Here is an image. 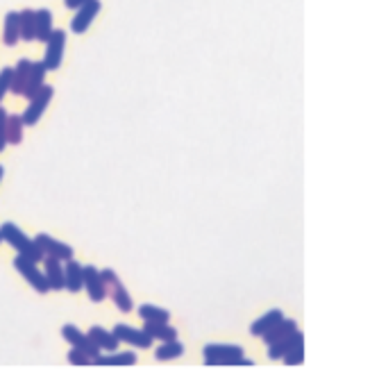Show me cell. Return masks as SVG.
I'll return each mask as SVG.
<instances>
[{
  "label": "cell",
  "instance_id": "24",
  "mask_svg": "<svg viewBox=\"0 0 388 370\" xmlns=\"http://www.w3.org/2000/svg\"><path fill=\"white\" fill-rule=\"evenodd\" d=\"M53 34V12L37 10V41H48Z\"/></svg>",
  "mask_w": 388,
  "mask_h": 370
},
{
  "label": "cell",
  "instance_id": "7",
  "mask_svg": "<svg viewBox=\"0 0 388 370\" xmlns=\"http://www.w3.org/2000/svg\"><path fill=\"white\" fill-rule=\"evenodd\" d=\"M116 334V339L120 343H127V346H134L139 350H148L152 346V337L145 330H136V327H129L125 323H118L114 325V330H111Z\"/></svg>",
  "mask_w": 388,
  "mask_h": 370
},
{
  "label": "cell",
  "instance_id": "16",
  "mask_svg": "<svg viewBox=\"0 0 388 370\" xmlns=\"http://www.w3.org/2000/svg\"><path fill=\"white\" fill-rule=\"evenodd\" d=\"M30 71H32V62L30 59H19V64L12 68V93L16 96H23L25 87H28L30 80Z\"/></svg>",
  "mask_w": 388,
  "mask_h": 370
},
{
  "label": "cell",
  "instance_id": "5",
  "mask_svg": "<svg viewBox=\"0 0 388 370\" xmlns=\"http://www.w3.org/2000/svg\"><path fill=\"white\" fill-rule=\"evenodd\" d=\"M55 96V87H50V84H43V87L37 91V96L30 98V105L25 107L23 111V123L25 125H37L43 111H46V107L50 105V100H53Z\"/></svg>",
  "mask_w": 388,
  "mask_h": 370
},
{
  "label": "cell",
  "instance_id": "13",
  "mask_svg": "<svg viewBox=\"0 0 388 370\" xmlns=\"http://www.w3.org/2000/svg\"><path fill=\"white\" fill-rule=\"evenodd\" d=\"M64 282H66V291L71 293H80L84 289V266L77 264L75 259L64 262Z\"/></svg>",
  "mask_w": 388,
  "mask_h": 370
},
{
  "label": "cell",
  "instance_id": "22",
  "mask_svg": "<svg viewBox=\"0 0 388 370\" xmlns=\"http://www.w3.org/2000/svg\"><path fill=\"white\" fill-rule=\"evenodd\" d=\"M19 14H21V39L23 41H34L37 39V12L23 10Z\"/></svg>",
  "mask_w": 388,
  "mask_h": 370
},
{
  "label": "cell",
  "instance_id": "19",
  "mask_svg": "<svg viewBox=\"0 0 388 370\" xmlns=\"http://www.w3.org/2000/svg\"><path fill=\"white\" fill-rule=\"evenodd\" d=\"M282 318H284V314L280 312V309H275V312H268V314H264L261 318H257V321L252 323V327H250V332H252L254 337H264V334H268L273 327L282 321Z\"/></svg>",
  "mask_w": 388,
  "mask_h": 370
},
{
  "label": "cell",
  "instance_id": "17",
  "mask_svg": "<svg viewBox=\"0 0 388 370\" xmlns=\"http://www.w3.org/2000/svg\"><path fill=\"white\" fill-rule=\"evenodd\" d=\"M46 73H48V68L43 62H32V71H30V80H28V87H25L23 91V96L25 98H34L37 96V91L46 84Z\"/></svg>",
  "mask_w": 388,
  "mask_h": 370
},
{
  "label": "cell",
  "instance_id": "27",
  "mask_svg": "<svg viewBox=\"0 0 388 370\" xmlns=\"http://www.w3.org/2000/svg\"><path fill=\"white\" fill-rule=\"evenodd\" d=\"M10 89H12V68L5 66L3 71H0V102L10 93Z\"/></svg>",
  "mask_w": 388,
  "mask_h": 370
},
{
  "label": "cell",
  "instance_id": "12",
  "mask_svg": "<svg viewBox=\"0 0 388 370\" xmlns=\"http://www.w3.org/2000/svg\"><path fill=\"white\" fill-rule=\"evenodd\" d=\"M43 275H46V282L50 291H62L66 287L64 282V264L57 257H46V266H43Z\"/></svg>",
  "mask_w": 388,
  "mask_h": 370
},
{
  "label": "cell",
  "instance_id": "3",
  "mask_svg": "<svg viewBox=\"0 0 388 370\" xmlns=\"http://www.w3.org/2000/svg\"><path fill=\"white\" fill-rule=\"evenodd\" d=\"M102 273V280H105V287H107V296L114 300V305L118 307V312H123V314H129L134 309V303H132V298H129L127 293V289H125V284L120 282V278L116 275V271H111V268H105V271H100Z\"/></svg>",
  "mask_w": 388,
  "mask_h": 370
},
{
  "label": "cell",
  "instance_id": "4",
  "mask_svg": "<svg viewBox=\"0 0 388 370\" xmlns=\"http://www.w3.org/2000/svg\"><path fill=\"white\" fill-rule=\"evenodd\" d=\"M14 268L23 275V280L28 282L30 287H32L34 291H37V293L46 296L48 291H50L48 282H46V275H43V271H37V262L25 259V257L16 255V257H14Z\"/></svg>",
  "mask_w": 388,
  "mask_h": 370
},
{
  "label": "cell",
  "instance_id": "23",
  "mask_svg": "<svg viewBox=\"0 0 388 370\" xmlns=\"http://www.w3.org/2000/svg\"><path fill=\"white\" fill-rule=\"evenodd\" d=\"M139 316L145 323H168L170 321V312H166V309L157 305H141Z\"/></svg>",
  "mask_w": 388,
  "mask_h": 370
},
{
  "label": "cell",
  "instance_id": "11",
  "mask_svg": "<svg viewBox=\"0 0 388 370\" xmlns=\"http://www.w3.org/2000/svg\"><path fill=\"white\" fill-rule=\"evenodd\" d=\"M100 0H89L86 5H82L80 10H77V14L71 19V30L73 34H82L89 30V25L93 23V19L98 16L100 12Z\"/></svg>",
  "mask_w": 388,
  "mask_h": 370
},
{
  "label": "cell",
  "instance_id": "1",
  "mask_svg": "<svg viewBox=\"0 0 388 370\" xmlns=\"http://www.w3.org/2000/svg\"><path fill=\"white\" fill-rule=\"evenodd\" d=\"M0 234H3V241H7V243L14 248L16 255H21V257H25V259H32L37 264L41 259H46V255H43V250L39 248L37 241L30 239L19 225H14V223H3Z\"/></svg>",
  "mask_w": 388,
  "mask_h": 370
},
{
  "label": "cell",
  "instance_id": "18",
  "mask_svg": "<svg viewBox=\"0 0 388 370\" xmlns=\"http://www.w3.org/2000/svg\"><path fill=\"white\" fill-rule=\"evenodd\" d=\"M21 39V14L19 12H10L5 16V32H3V41L5 46H16Z\"/></svg>",
  "mask_w": 388,
  "mask_h": 370
},
{
  "label": "cell",
  "instance_id": "30",
  "mask_svg": "<svg viewBox=\"0 0 388 370\" xmlns=\"http://www.w3.org/2000/svg\"><path fill=\"white\" fill-rule=\"evenodd\" d=\"M3 175H5V168H3V166H0V179H3Z\"/></svg>",
  "mask_w": 388,
  "mask_h": 370
},
{
  "label": "cell",
  "instance_id": "10",
  "mask_svg": "<svg viewBox=\"0 0 388 370\" xmlns=\"http://www.w3.org/2000/svg\"><path fill=\"white\" fill-rule=\"evenodd\" d=\"M34 241L39 243V248L46 257H57V259H62V262L73 259V248L68 243H64V241H57L50 234H37Z\"/></svg>",
  "mask_w": 388,
  "mask_h": 370
},
{
  "label": "cell",
  "instance_id": "14",
  "mask_svg": "<svg viewBox=\"0 0 388 370\" xmlns=\"http://www.w3.org/2000/svg\"><path fill=\"white\" fill-rule=\"evenodd\" d=\"M136 355L132 350L127 352H107V355H100L93 359V366H109V368H120V366H134Z\"/></svg>",
  "mask_w": 388,
  "mask_h": 370
},
{
  "label": "cell",
  "instance_id": "25",
  "mask_svg": "<svg viewBox=\"0 0 388 370\" xmlns=\"http://www.w3.org/2000/svg\"><path fill=\"white\" fill-rule=\"evenodd\" d=\"M23 116L19 114H10V118H7V143H14L19 145L23 141Z\"/></svg>",
  "mask_w": 388,
  "mask_h": 370
},
{
  "label": "cell",
  "instance_id": "21",
  "mask_svg": "<svg viewBox=\"0 0 388 370\" xmlns=\"http://www.w3.org/2000/svg\"><path fill=\"white\" fill-rule=\"evenodd\" d=\"M143 330L150 334L152 341H172V339H177V330H175V327H170L168 323H145Z\"/></svg>",
  "mask_w": 388,
  "mask_h": 370
},
{
  "label": "cell",
  "instance_id": "2",
  "mask_svg": "<svg viewBox=\"0 0 388 370\" xmlns=\"http://www.w3.org/2000/svg\"><path fill=\"white\" fill-rule=\"evenodd\" d=\"M207 366H252V361L245 359L243 348L232 343H209L202 350Z\"/></svg>",
  "mask_w": 388,
  "mask_h": 370
},
{
  "label": "cell",
  "instance_id": "20",
  "mask_svg": "<svg viewBox=\"0 0 388 370\" xmlns=\"http://www.w3.org/2000/svg\"><path fill=\"white\" fill-rule=\"evenodd\" d=\"M182 355H184V346L177 339L161 341V346L154 350V359H157V361H172V359L182 357Z\"/></svg>",
  "mask_w": 388,
  "mask_h": 370
},
{
  "label": "cell",
  "instance_id": "31",
  "mask_svg": "<svg viewBox=\"0 0 388 370\" xmlns=\"http://www.w3.org/2000/svg\"><path fill=\"white\" fill-rule=\"evenodd\" d=\"M0 241H3V234H0Z\"/></svg>",
  "mask_w": 388,
  "mask_h": 370
},
{
  "label": "cell",
  "instance_id": "8",
  "mask_svg": "<svg viewBox=\"0 0 388 370\" xmlns=\"http://www.w3.org/2000/svg\"><path fill=\"white\" fill-rule=\"evenodd\" d=\"M84 291L91 303H102L107 298L105 280H102V273L96 266H84Z\"/></svg>",
  "mask_w": 388,
  "mask_h": 370
},
{
  "label": "cell",
  "instance_id": "15",
  "mask_svg": "<svg viewBox=\"0 0 388 370\" xmlns=\"http://www.w3.org/2000/svg\"><path fill=\"white\" fill-rule=\"evenodd\" d=\"M91 337V341L96 343V346L102 350V352H116L118 350V339H116V334L114 332H107L105 327H100V325H91L89 327V332H86Z\"/></svg>",
  "mask_w": 388,
  "mask_h": 370
},
{
  "label": "cell",
  "instance_id": "28",
  "mask_svg": "<svg viewBox=\"0 0 388 370\" xmlns=\"http://www.w3.org/2000/svg\"><path fill=\"white\" fill-rule=\"evenodd\" d=\"M7 118L10 114L5 111V107H0V152L7 148Z\"/></svg>",
  "mask_w": 388,
  "mask_h": 370
},
{
  "label": "cell",
  "instance_id": "29",
  "mask_svg": "<svg viewBox=\"0 0 388 370\" xmlns=\"http://www.w3.org/2000/svg\"><path fill=\"white\" fill-rule=\"evenodd\" d=\"M86 3H89V0H64V5L68 7V10H80V7Z\"/></svg>",
  "mask_w": 388,
  "mask_h": 370
},
{
  "label": "cell",
  "instance_id": "6",
  "mask_svg": "<svg viewBox=\"0 0 388 370\" xmlns=\"http://www.w3.org/2000/svg\"><path fill=\"white\" fill-rule=\"evenodd\" d=\"M64 48H66V32L53 30V34H50L46 41V57H43V64H46L48 71H57V68L62 66Z\"/></svg>",
  "mask_w": 388,
  "mask_h": 370
},
{
  "label": "cell",
  "instance_id": "26",
  "mask_svg": "<svg viewBox=\"0 0 388 370\" xmlns=\"http://www.w3.org/2000/svg\"><path fill=\"white\" fill-rule=\"evenodd\" d=\"M68 364L71 366H93V357L89 355V352L71 346V352H68Z\"/></svg>",
  "mask_w": 388,
  "mask_h": 370
},
{
  "label": "cell",
  "instance_id": "9",
  "mask_svg": "<svg viewBox=\"0 0 388 370\" xmlns=\"http://www.w3.org/2000/svg\"><path fill=\"white\" fill-rule=\"evenodd\" d=\"M62 337H64L68 343H71L73 348H80V350H84V352H89V355H91L93 359H96V357L100 355V352H102V350L96 346V343L91 341L89 334H84L82 330H77L75 325H64V327H62Z\"/></svg>",
  "mask_w": 388,
  "mask_h": 370
}]
</instances>
